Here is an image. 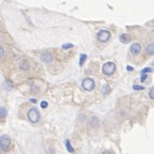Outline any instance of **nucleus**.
Masks as SVG:
<instances>
[{
  "mask_svg": "<svg viewBox=\"0 0 154 154\" xmlns=\"http://www.w3.org/2000/svg\"><path fill=\"white\" fill-rule=\"evenodd\" d=\"M115 71H116V64L113 62H111V61L104 63L103 66H102V72L106 76H111L115 73Z\"/></svg>",
  "mask_w": 154,
  "mask_h": 154,
  "instance_id": "obj_1",
  "label": "nucleus"
},
{
  "mask_svg": "<svg viewBox=\"0 0 154 154\" xmlns=\"http://www.w3.org/2000/svg\"><path fill=\"white\" fill-rule=\"evenodd\" d=\"M27 117H28L29 121L32 123H36L38 122V120H40V112H38V110L35 108V107H32V108L29 109L28 113H27Z\"/></svg>",
  "mask_w": 154,
  "mask_h": 154,
  "instance_id": "obj_2",
  "label": "nucleus"
},
{
  "mask_svg": "<svg viewBox=\"0 0 154 154\" xmlns=\"http://www.w3.org/2000/svg\"><path fill=\"white\" fill-rule=\"evenodd\" d=\"M11 147V139L7 135H2L0 138V148L2 152H8Z\"/></svg>",
  "mask_w": 154,
  "mask_h": 154,
  "instance_id": "obj_3",
  "label": "nucleus"
},
{
  "mask_svg": "<svg viewBox=\"0 0 154 154\" xmlns=\"http://www.w3.org/2000/svg\"><path fill=\"white\" fill-rule=\"evenodd\" d=\"M82 86L87 91H92V90L94 89V87H95V82H94V80L91 79V78H85V79L82 80Z\"/></svg>",
  "mask_w": 154,
  "mask_h": 154,
  "instance_id": "obj_4",
  "label": "nucleus"
},
{
  "mask_svg": "<svg viewBox=\"0 0 154 154\" xmlns=\"http://www.w3.org/2000/svg\"><path fill=\"white\" fill-rule=\"evenodd\" d=\"M96 36L100 42H107L110 38V32L108 30H100Z\"/></svg>",
  "mask_w": 154,
  "mask_h": 154,
  "instance_id": "obj_5",
  "label": "nucleus"
},
{
  "mask_svg": "<svg viewBox=\"0 0 154 154\" xmlns=\"http://www.w3.org/2000/svg\"><path fill=\"white\" fill-rule=\"evenodd\" d=\"M40 58H41L42 62H44V63H51V60H53V55H51V53H48V51H44V53L41 54Z\"/></svg>",
  "mask_w": 154,
  "mask_h": 154,
  "instance_id": "obj_6",
  "label": "nucleus"
},
{
  "mask_svg": "<svg viewBox=\"0 0 154 154\" xmlns=\"http://www.w3.org/2000/svg\"><path fill=\"white\" fill-rule=\"evenodd\" d=\"M130 51L133 55H139L140 51H141V45L139 43H134L131 45L130 47Z\"/></svg>",
  "mask_w": 154,
  "mask_h": 154,
  "instance_id": "obj_7",
  "label": "nucleus"
},
{
  "mask_svg": "<svg viewBox=\"0 0 154 154\" xmlns=\"http://www.w3.org/2000/svg\"><path fill=\"white\" fill-rule=\"evenodd\" d=\"M19 69L22 71H29V69H30V63L28 62L27 60H25V59H23V60L19 61Z\"/></svg>",
  "mask_w": 154,
  "mask_h": 154,
  "instance_id": "obj_8",
  "label": "nucleus"
},
{
  "mask_svg": "<svg viewBox=\"0 0 154 154\" xmlns=\"http://www.w3.org/2000/svg\"><path fill=\"white\" fill-rule=\"evenodd\" d=\"M3 88H5L7 91H10V90L13 89V82L10 79H5V82H3Z\"/></svg>",
  "mask_w": 154,
  "mask_h": 154,
  "instance_id": "obj_9",
  "label": "nucleus"
},
{
  "mask_svg": "<svg viewBox=\"0 0 154 154\" xmlns=\"http://www.w3.org/2000/svg\"><path fill=\"white\" fill-rule=\"evenodd\" d=\"M120 41L121 43H128L131 41V36L128 34H121L120 35Z\"/></svg>",
  "mask_w": 154,
  "mask_h": 154,
  "instance_id": "obj_10",
  "label": "nucleus"
},
{
  "mask_svg": "<svg viewBox=\"0 0 154 154\" xmlns=\"http://www.w3.org/2000/svg\"><path fill=\"white\" fill-rule=\"evenodd\" d=\"M146 53L148 55H153L154 54V43H150L149 45L146 47Z\"/></svg>",
  "mask_w": 154,
  "mask_h": 154,
  "instance_id": "obj_11",
  "label": "nucleus"
},
{
  "mask_svg": "<svg viewBox=\"0 0 154 154\" xmlns=\"http://www.w3.org/2000/svg\"><path fill=\"white\" fill-rule=\"evenodd\" d=\"M65 147H66V150L70 152V153H75V149L72 147L70 140H65Z\"/></svg>",
  "mask_w": 154,
  "mask_h": 154,
  "instance_id": "obj_12",
  "label": "nucleus"
},
{
  "mask_svg": "<svg viewBox=\"0 0 154 154\" xmlns=\"http://www.w3.org/2000/svg\"><path fill=\"white\" fill-rule=\"evenodd\" d=\"M110 87L108 86V85H104L103 87H102V92H103L104 95H107V94H109V92H110Z\"/></svg>",
  "mask_w": 154,
  "mask_h": 154,
  "instance_id": "obj_13",
  "label": "nucleus"
},
{
  "mask_svg": "<svg viewBox=\"0 0 154 154\" xmlns=\"http://www.w3.org/2000/svg\"><path fill=\"white\" fill-rule=\"evenodd\" d=\"M7 113H8L7 108L5 107H1V109H0V117H1V119H5L7 117Z\"/></svg>",
  "mask_w": 154,
  "mask_h": 154,
  "instance_id": "obj_14",
  "label": "nucleus"
},
{
  "mask_svg": "<svg viewBox=\"0 0 154 154\" xmlns=\"http://www.w3.org/2000/svg\"><path fill=\"white\" fill-rule=\"evenodd\" d=\"M87 60V55H85V54H82L80 55V58H79V65L80 66H82L85 63V61Z\"/></svg>",
  "mask_w": 154,
  "mask_h": 154,
  "instance_id": "obj_15",
  "label": "nucleus"
},
{
  "mask_svg": "<svg viewBox=\"0 0 154 154\" xmlns=\"http://www.w3.org/2000/svg\"><path fill=\"white\" fill-rule=\"evenodd\" d=\"M91 121H92V124H93V126H97V125H99V119L96 118V117H92Z\"/></svg>",
  "mask_w": 154,
  "mask_h": 154,
  "instance_id": "obj_16",
  "label": "nucleus"
},
{
  "mask_svg": "<svg viewBox=\"0 0 154 154\" xmlns=\"http://www.w3.org/2000/svg\"><path fill=\"white\" fill-rule=\"evenodd\" d=\"M151 72H153V70H152L151 67H146V69H143L141 71V74H148V73H151Z\"/></svg>",
  "mask_w": 154,
  "mask_h": 154,
  "instance_id": "obj_17",
  "label": "nucleus"
},
{
  "mask_svg": "<svg viewBox=\"0 0 154 154\" xmlns=\"http://www.w3.org/2000/svg\"><path fill=\"white\" fill-rule=\"evenodd\" d=\"M133 89H134V90H143L144 87L138 86V85H134V86H133Z\"/></svg>",
  "mask_w": 154,
  "mask_h": 154,
  "instance_id": "obj_18",
  "label": "nucleus"
},
{
  "mask_svg": "<svg viewBox=\"0 0 154 154\" xmlns=\"http://www.w3.org/2000/svg\"><path fill=\"white\" fill-rule=\"evenodd\" d=\"M149 96H150V99L154 100V87H153V88H151V90H150Z\"/></svg>",
  "mask_w": 154,
  "mask_h": 154,
  "instance_id": "obj_19",
  "label": "nucleus"
},
{
  "mask_svg": "<svg viewBox=\"0 0 154 154\" xmlns=\"http://www.w3.org/2000/svg\"><path fill=\"white\" fill-rule=\"evenodd\" d=\"M71 47H73V44H69V43H66V44H64V45H62V48L63 49H67V48H71Z\"/></svg>",
  "mask_w": 154,
  "mask_h": 154,
  "instance_id": "obj_20",
  "label": "nucleus"
},
{
  "mask_svg": "<svg viewBox=\"0 0 154 154\" xmlns=\"http://www.w3.org/2000/svg\"><path fill=\"white\" fill-rule=\"evenodd\" d=\"M5 47L3 46H1V48H0V56H1V58H3L5 57Z\"/></svg>",
  "mask_w": 154,
  "mask_h": 154,
  "instance_id": "obj_21",
  "label": "nucleus"
},
{
  "mask_svg": "<svg viewBox=\"0 0 154 154\" xmlns=\"http://www.w3.org/2000/svg\"><path fill=\"white\" fill-rule=\"evenodd\" d=\"M147 78H148L147 74H141V78H140V80L143 82H146V79H147Z\"/></svg>",
  "mask_w": 154,
  "mask_h": 154,
  "instance_id": "obj_22",
  "label": "nucleus"
},
{
  "mask_svg": "<svg viewBox=\"0 0 154 154\" xmlns=\"http://www.w3.org/2000/svg\"><path fill=\"white\" fill-rule=\"evenodd\" d=\"M48 106V104H47V102H45V101H43L41 103V107L42 108H46V107H47Z\"/></svg>",
  "mask_w": 154,
  "mask_h": 154,
  "instance_id": "obj_23",
  "label": "nucleus"
},
{
  "mask_svg": "<svg viewBox=\"0 0 154 154\" xmlns=\"http://www.w3.org/2000/svg\"><path fill=\"white\" fill-rule=\"evenodd\" d=\"M126 70H128V72H133V70H134V69H133V66H130V65H128V66H126Z\"/></svg>",
  "mask_w": 154,
  "mask_h": 154,
  "instance_id": "obj_24",
  "label": "nucleus"
},
{
  "mask_svg": "<svg viewBox=\"0 0 154 154\" xmlns=\"http://www.w3.org/2000/svg\"><path fill=\"white\" fill-rule=\"evenodd\" d=\"M101 154H112V153H111L110 151H108V150H104V151L102 152Z\"/></svg>",
  "mask_w": 154,
  "mask_h": 154,
  "instance_id": "obj_25",
  "label": "nucleus"
},
{
  "mask_svg": "<svg viewBox=\"0 0 154 154\" xmlns=\"http://www.w3.org/2000/svg\"><path fill=\"white\" fill-rule=\"evenodd\" d=\"M30 101H31L32 103H36V100H34V99H31V100H30Z\"/></svg>",
  "mask_w": 154,
  "mask_h": 154,
  "instance_id": "obj_26",
  "label": "nucleus"
}]
</instances>
